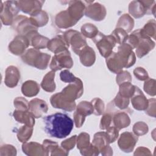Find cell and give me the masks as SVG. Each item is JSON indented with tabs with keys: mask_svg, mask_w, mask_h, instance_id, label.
Here are the masks:
<instances>
[{
	"mask_svg": "<svg viewBox=\"0 0 156 156\" xmlns=\"http://www.w3.org/2000/svg\"><path fill=\"white\" fill-rule=\"evenodd\" d=\"M135 92L136 95L132 99L133 106L135 109L139 110H145L148 107L147 100L146 99L145 96L137 87H135Z\"/></svg>",
	"mask_w": 156,
	"mask_h": 156,
	"instance_id": "cell-7",
	"label": "cell"
},
{
	"mask_svg": "<svg viewBox=\"0 0 156 156\" xmlns=\"http://www.w3.org/2000/svg\"><path fill=\"white\" fill-rule=\"evenodd\" d=\"M144 71L145 70L143 68H137L134 70L133 73L135 76L137 77L138 79L140 80H144L148 79V75L147 72L143 74H141V73H143Z\"/></svg>",
	"mask_w": 156,
	"mask_h": 156,
	"instance_id": "cell-14",
	"label": "cell"
},
{
	"mask_svg": "<svg viewBox=\"0 0 156 156\" xmlns=\"http://www.w3.org/2000/svg\"><path fill=\"white\" fill-rule=\"evenodd\" d=\"M61 80L65 82H71L75 81L76 80V77L74 76L70 72L67 70H65L61 72L60 73Z\"/></svg>",
	"mask_w": 156,
	"mask_h": 156,
	"instance_id": "cell-13",
	"label": "cell"
},
{
	"mask_svg": "<svg viewBox=\"0 0 156 156\" xmlns=\"http://www.w3.org/2000/svg\"><path fill=\"white\" fill-rule=\"evenodd\" d=\"M44 130L51 137L63 138L68 136L74 125L73 120L66 114L55 113L43 118Z\"/></svg>",
	"mask_w": 156,
	"mask_h": 156,
	"instance_id": "cell-1",
	"label": "cell"
},
{
	"mask_svg": "<svg viewBox=\"0 0 156 156\" xmlns=\"http://www.w3.org/2000/svg\"><path fill=\"white\" fill-rule=\"evenodd\" d=\"M29 107L30 112L36 118H40L43 113H46L48 110V106L45 101L38 99L32 100L29 104Z\"/></svg>",
	"mask_w": 156,
	"mask_h": 156,
	"instance_id": "cell-6",
	"label": "cell"
},
{
	"mask_svg": "<svg viewBox=\"0 0 156 156\" xmlns=\"http://www.w3.org/2000/svg\"><path fill=\"white\" fill-rule=\"evenodd\" d=\"M112 35L114 37L116 43H118L119 44L124 42L128 37L127 32L124 29L121 28L116 29L112 34Z\"/></svg>",
	"mask_w": 156,
	"mask_h": 156,
	"instance_id": "cell-11",
	"label": "cell"
},
{
	"mask_svg": "<svg viewBox=\"0 0 156 156\" xmlns=\"http://www.w3.org/2000/svg\"><path fill=\"white\" fill-rule=\"evenodd\" d=\"M90 136L86 133H80L77 138V148L80 151L83 150L89 146Z\"/></svg>",
	"mask_w": 156,
	"mask_h": 156,
	"instance_id": "cell-10",
	"label": "cell"
},
{
	"mask_svg": "<svg viewBox=\"0 0 156 156\" xmlns=\"http://www.w3.org/2000/svg\"><path fill=\"white\" fill-rule=\"evenodd\" d=\"M96 43L97 48L103 57H108L112 53V50L116 44V40L111 35L105 36L103 34L99 32V34L92 39Z\"/></svg>",
	"mask_w": 156,
	"mask_h": 156,
	"instance_id": "cell-3",
	"label": "cell"
},
{
	"mask_svg": "<svg viewBox=\"0 0 156 156\" xmlns=\"http://www.w3.org/2000/svg\"><path fill=\"white\" fill-rule=\"evenodd\" d=\"M76 138V135H74L69 139L63 141L61 143V145H62V147L63 148V149L68 151L71 149L72 148H73L75 145Z\"/></svg>",
	"mask_w": 156,
	"mask_h": 156,
	"instance_id": "cell-12",
	"label": "cell"
},
{
	"mask_svg": "<svg viewBox=\"0 0 156 156\" xmlns=\"http://www.w3.org/2000/svg\"><path fill=\"white\" fill-rule=\"evenodd\" d=\"M54 72L51 71L44 76L42 82L41 87L43 90L46 91H53L55 89V85L54 83Z\"/></svg>",
	"mask_w": 156,
	"mask_h": 156,
	"instance_id": "cell-8",
	"label": "cell"
},
{
	"mask_svg": "<svg viewBox=\"0 0 156 156\" xmlns=\"http://www.w3.org/2000/svg\"><path fill=\"white\" fill-rule=\"evenodd\" d=\"M132 48L127 44L124 43L118 47V53H113L107 57V65L108 69L117 74L119 73L123 67L129 68L133 65L135 61Z\"/></svg>",
	"mask_w": 156,
	"mask_h": 156,
	"instance_id": "cell-2",
	"label": "cell"
},
{
	"mask_svg": "<svg viewBox=\"0 0 156 156\" xmlns=\"http://www.w3.org/2000/svg\"><path fill=\"white\" fill-rule=\"evenodd\" d=\"M155 46V43L152 41L149 37L143 35L140 32L137 45L136 46V54L138 57H141L144 55L147 54L149 51L152 50Z\"/></svg>",
	"mask_w": 156,
	"mask_h": 156,
	"instance_id": "cell-4",
	"label": "cell"
},
{
	"mask_svg": "<svg viewBox=\"0 0 156 156\" xmlns=\"http://www.w3.org/2000/svg\"><path fill=\"white\" fill-rule=\"evenodd\" d=\"M138 138L130 132H124L121 135L118 140L119 148L125 152L132 151Z\"/></svg>",
	"mask_w": 156,
	"mask_h": 156,
	"instance_id": "cell-5",
	"label": "cell"
},
{
	"mask_svg": "<svg viewBox=\"0 0 156 156\" xmlns=\"http://www.w3.org/2000/svg\"><path fill=\"white\" fill-rule=\"evenodd\" d=\"M81 30L82 34L85 36L92 38H94L98 33V29L90 23L85 24V25L81 27Z\"/></svg>",
	"mask_w": 156,
	"mask_h": 156,
	"instance_id": "cell-9",
	"label": "cell"
},
{
	"mask_svg": "<svg viewBox=\"0 0 156 156\" xmlns=\"http://www.w3.org/2000/svg\"><path fill=\"white\" fill-rule=\"evenodd\" d=\"M133 131H134V133L137 135H144L147 132L148 127H147V126L145 124L144 126H142V127L139 128L135 124L133 126Z\"/></svg>",
	"mask_w": 156,
	"mask_h": 156,
	"instance_id": "cell-15",
	"label": "cell"
}]
</instances>
